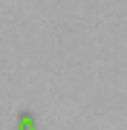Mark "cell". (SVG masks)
<instances>
[{
	"mask_svg": "<svg viewBox=\"0 0 127 130\" xmlns=\"http://www.w3.org/2000/svg\"><path fill=\"white\" fill-rule=\"evenodd\" d=\"M17 130H38V127H35V121H32V116H26V113H23V116L17 119Z\"/></svg>",
	"mask_w": 127,
	"mask_h": 130,
	"instance_id": "1",
	"label": "cell"
}]
</instances>
